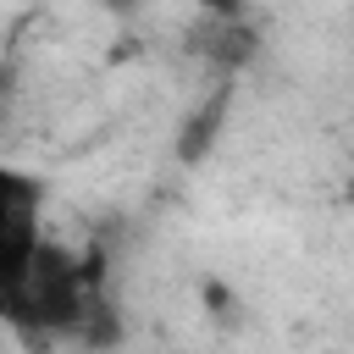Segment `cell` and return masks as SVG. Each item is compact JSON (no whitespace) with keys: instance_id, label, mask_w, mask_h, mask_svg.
<instances>
[{"instance_id":"6da1fadb","label":"cell","mask_w":354,"mask_h":354,"mask_svg":"<svg viewBox=\"0 0 354 354\" xmlns=\"http://www.w3.org/2000/svg\"><path fill=\"white\" fill-rule=\"evenodd\" d=\"M44 249V183L0 160V299H11Z\"/></svg>"},{"instance_id":"3957f363","label":"cell","mask_w":354,"mask_h":354,"mask_svg":"<svg viewBox=\"0 0 354 354\" xmlns=\"http://www.w3.org/2000/svg\"><path fill=\"white\" fill-rule=\"evenodd\" d=\"M199 50L221 66V72H232V66H243L249 55H254V28L249 22H238V17H205V39H199Z\"/></svg>"},{"instance_id":"7a4b0ae2","label":"cell","mask_w":354,"mask_h":354,"mask_svg":"<svg viewBox=\"0 0 354 354\" xmlns=\"http://www.w3.org/2000/svg\"><path fill=\"white\" fill-rule=\"evenodd\" d=\"M227 111H232V88H227V77L188 111V122L177 127V160H205L210 149H216V138H221V127H227Z\"/></svg>"},{"instance_id":"277c9868","label":"cell","mask_w":354,"mask_h":354,"mask_svg":"<svg viewBox=\"0 0 354 354\" xmlns=\"http://www.w3.org/2000/svg\"><path fill=\"white\" fill-rule=\"evenodd\" d=\"M199 299H205V315H210L216 326H238V321H243V299L232 293V282L205 277V282H199Z\"/></svg>"},{"instance_id":"8992f818","label":"cell","mask_w":354,"mask_h":354,"mask_svg":"<svg viewBox=\"0 0 354 354\" xmlns=\"http://www.w3.org/2000/svg\"><path fill=\"white\" fill-rule=\"evenodd\" d=\"M343 199L354 205V166H348V183H343Z\"/></svg>"},{"instance_id":"5b68a950","label":"cell","mask_w":354,"mask_h":354,"mask_svg":"<svg viewBox=\"0 0 354 354\" xmlns=\"http://www.w3.org/2000/svg\"><path fill=\"white\" fill-rule=\"evenodd\" d=\"M6 105H11V66H0V122H6Z\"/></svg>"}]
</instances>
